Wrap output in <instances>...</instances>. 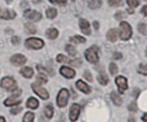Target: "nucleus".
<instances>
[{"label":"nucleus","mask_w":147,"mask_h":122,"mask_svg":"<svg viewBox=\"0 0 147 122\" xmlns=\"http://www.w3.org/2000/svg\"><path fill=\"white\" fill-rule=\"evenodd\" d=\"M138 72L142 75L147 76V64L141 63L138 66Z\"/></svg>","instance_id":"31"},{"label":"nucleus","mask_w":147,"mask_h":122,"mask_svg":"<svg viewBox=\"0 0 147 122\" xmlns=\"http://www.w3.org/2000/svg\"><path fill=\"white\" fill-rule=\"evenodd\" d=\"M138 31L144 34V35H147V23H140L138 24Z\"/></svg>","instance_id":"29"},{"label":"nucleus","mask_w":147,"mask_h":122,"mask_svg":"<svg viewBox=\"0 0 147 122\" xmlns=\"http://www.w3.org/2000/svg\"><path fill=\"white\" fill-rule=\"evenodd\" d=\"M0 86H1L2 89L7 90V91H11L12 92L13 90H15L17 89V83L15 81V79L11 77H5L1 79V82H0Z\"/></svg>","instance_id":"3"},{"label":"nucleus","mask_w":147,"mask_h":122,"mask_svg":"<svg viewBox=\"0 0 147 122\" xmlns=\"http://www.w3.org/2000/svg\"><path fill=\"white\" fill-rule=\"evenodd\" d=\"M23 110V107H19V106H15V107L11 108V114H18L21 111Z\"/></svg>","instance_id":"37"},{"label":"nucleus","mask_w":147,"mask_h":122,"mask_svg":"<svg viewBox=\"0 0 147 122\" xmlns=\"http://www.w3.org/2000/svg\"><path fill=\"white\" fill-rule=\"evenodd\" d=\"M58 34H59L58 30L56 29H54V28L48 29L46 31V36L48 39H50V40H54V39L57 38Z\"/></svg>","instance_id":"19"},{"label":"nucleus","mask_w":147,"mask_h":122,"mask_svg":"<svg viewBox=\"0 0 147 122\" xmlns=\"http://www.w3.org/2000/svg\"><path fill=\"white\" fill-rule=\"evenodd\" d=\"M56 122H61V121H56Z\"/></svg>","instance_id":"54"},{"label":"nucleus","mask_w":147,"mask_h":122,"mask_svg":"<svg viewBox=\"0 0 147 122\" xmlns=\"http://www.w3.org/2000/svg\"><path fill=\"white\" fill-rule=\"evenodd\" d=\"M60 73L67 79H72L76 77V71L68 66H61L60 69Z\"/></svg>","instance_id":"11"},{"label":"nucleus","mask_w":147,"mask_h":122,"mask_svg":"<svg viewBox=\"0 0 147 122\" xmlns=\"http://www.w3.org/2000/svg\"><path fill=\"white\" fill-rule=\"evenodd\" d=\"M21 102H22V99L16 96H11L4 101V104L5 107H12V106H18Z\"/></svg>","instance_id":"14"},{"label":"nucleus","mask_w":147,"mask_h":122,"mask_svg":"<svg viewBox=\"0 0 147 122\" xmlns=\"http://www.w3.org/2000/svg\"><path fill=\"white\" fill-rule=\"evenodd\" d=\"M49 2L53 5H66L67 0H49Z\"/></svg>","instance_id":"38"},{"label":"nucleus","mask_w":147,"mask_h":122,"mask_svg":"<svg viewBox=\"0 0 147 122\" xmlns=\"http://www.w3.org/2000/svg\"><path fill=\"white\" fill-rule=\"evenodd\" d=\"M25 46L29 49L39 50L44 46V41L39 38L31 37L25 40Z\"/></svg>","instance_id":"5"},{"label":"nucleus","mask_w":147,"mask_h":122,"mask_svg":"<svg viewBox=\"0 0 147 122\" xmlns=\"http://www.w3.org/2000/svg\"><path fill=\"white\" fill-rule=\"evenodd\" d=\"M141 119H142L144 122H147V113H145L142 116Z\"/></svg>","instance_id":"48"},{"label":"nucleus","mask_w":147,"mask_h":122,"mask_svg":"<svg viewBox=\"0 0 147 122\" xmlns=\"http://www.w3.org/2000/svg\"><path fill=\"white\" fill-rule=\"evenodd\" d=\"M145 54H146V57H147V47H146V50H145Z\"/></svg>","instance_id":"52"},{"label":"nucleus","mask_w":147,"mask_h":122,"mask_svg":"<svg viewBox=\"0 0 147 122\" xmlns=\"http://www.w3.org/2000/svg\"><path fill=\"white\" fill-rule=\"evenodd\" d=\"M26 107L30 109H36L39 107V101L35 97H30L27 100L26 102Z\"/></svg>","instance_id":"17"},{"label":"nucleus","mask_w":147,"mask_h":122,"mask_svg":"<svg viewBox=\"0 0 147 122\" xmlns=\"http://www.w3.org/2000/svg\"><path fill=\"white\" fill-rule=\"evenodd\" d=\"M20 73L24 76V78H31L34 75V71L31 67L29 66H25L24 68L21 69Z\"/></svg>","instance_id":"18"},{"label":"nucleus","mask_w":147,"mask_h":122,"mask_svg":"<svg viewBox=\"0 0 147 122\" xmlns=\"http://www.w3.org/2000/svg\"><path fill=\"white\" fill-rule=\"evenodd\" d=\"M144 1H145V2H147V0H144Z\"/></svg>","instance_id":"53"},{"label":"nucleus","mask_w":147,"mask_h":122,"mask_svg":"<svg viewBox=\"0 0 147 122\" xmlns=\"http://www.w3.org/2000/svg\"><path fill=\"white\" fill-rule=\"evenodd\" d=\"M127 5L131 7V8H135L137 6L139 5L140 1L139 0H126Z\"/></svg>","instance_id":"35"},{"label":"nucleus","mask_w":147,"mask_h":122,"mask_svg":"<svg viewBox=\"0 0 147 122\" xmlns=\"http://www.w3.org/2000/svg\"><path fill=\"white\" fill-rule=\"evenodd\" d=\"M141 12L145 16V17H147V5H144L143 8H142V10H141Z\"/></svg>","instance_id":"46"},{"label":"nucleus","mask_w":147,"mask_h":122,"mask_svg":"<svg viewBox=\"0 0 147 122\" xmlns=\"http://www.w3.org/2000/svg\"><path fill=\"white\" fill-rule=\"evenodd\" d=\"M97 80L101 85H107L108 84V82H109V78L105 73L99 74L98 77H97Z\"/></svg>","instance_id":"24"},{"label":"nucleus","mask_w":147,"mask_h":122,"mask_svg":"<svg viewBox=\"0 0 147 122\" xmlns=\"http://www.w3.org/2000/svg\"><path fill=\"white\" fill-rule=\"evenodd\" d=\"M132 34L131 25L126 22H121L119 24V37L122 40H128Z\"/></svg>","instance_id":"2"},{"label":"nucleus","mask_w":147,"mask_h":122,"mask_svg":"<svg viewBox=\"0 0 147 122\" xmlns=\"http://www.w3.org/2000/svg\"><path fill=\"white\" fill-rule=\"evenodd\" d=\"M13 1V0H5V2L8 4V5H10V4H11V2Z\"/></svg>","instance_id":"51"},{"label":"nucleus","mask_w":147,"mask_h":122,"mask_svg":"<svg viewBox=\"0 0 147 122\" xmlns=\"http://www.w3.org/2000/svg\"><path fill=\"white\" fill-rule=\"evenodd\" d=\"M79 26L81 29V31L86 34V35H90L91 34V29H90V24L86 19H80L79 21Z\"/></svg>","instance_id":"12"},{"label":"nucleus","mask_w":147,"mask_h":122,"mask_svg":"<svg viewBox=\"0 0 147 122\" xmlns=\"http://www.w3.org/2000/svg\"><path fill=\"white\" fill-rule=\"evenodd\" d=\"M115 83L118 86V89H119V91L120 94H124L125 90H126L128 89L127 79L123 76H118L115 78Z\"/></svg>","instance_id":"10"},{"label":"nucleus","mask_w":147,"mask_h":122,"mask_svg":"<svg viewBox=\"0 0 147 122\" xmlns=\"http://www.w3.org/2000/svg\"><path fill=\"white\" fill-rule=\"evenodd\" d=\"M36 79H37V83L40 84L48 83V78L46 77V75L44 73H39L36 77Z\"/></svg>","instance_id":"28"},{"label":"nucleus","mask_w":147,"mask_h":122,"mask_svg":"<svg viewBox=\"0 0 147 122\" xmlns=\"http://www.w3.org/2000/svg\"><path fill=\"white\" fill-rule=\"evenodd\" d=\"M31 88L34 91V93L38 95L41 99L42 100H47L49 98V92L47 91L46 89H44L40 84H38L37 82L36 83H33L31 84Z\"/></svg>","instance_id":"6"},{"label":"nucleus","mask_w":147,"mask_h":122,"mask_svg":"<svg viewBox=\"0 0 147 122\" xmlns=\"http://www.w3.org/2000/svg\"><path fill=\"white\" fill-rule=\"evenodd\" d=\"M21 93H22V90L17 88L15 90H13V91H12V96L19 97V96H20V95H21Z\"/></svg>","instance_id":"44"},{"label":"nucleus","mask_w":147,"mask_h":122,"mask_svg":"<svg viewBox=\"0 0 147 122\" xmlns=\"http://www.w3.org/2000/svg\"><path fill=\"white\" fill-rule=\"evenodd\" d=\"M118 35H119V31L117 29H111L107 34V38L109 41L111 42H115L118 39Z\"/></svg>","instance_id":"15"},{"label":"nucleus","mask_w":147,"mask_h":122,"mask_svg":"<svg viewBox=\"0 0 147 122\" xmlns=\"http://www.w3.org/2000/svg\"><path fill=\"white\" fill-rule=\"evenodd\" d=\"M44 114L48 119H51L54 115V107L52 106V104H48L45 107H44Z\"/></svg>","instance_id":"22"},{"label":"nucleus","mask_w":147,"mask_h":122,"mask_svg":"<svg viewBox=\"0 0 147 122\" xmlns=\"http://www.w3.org/2000/svg\"><path fill=\"white\" fill-rule=\"evenodd\" d=\"M24 30H25V33L28 34H35L36 33V29L35 25L31 23H27L24 25Z\"/></svg>","instance_id":"20"},{"label":"nucleus","mask_w":147,"mask_h":122,"mask_svg":"<svg viewBox=\"0 0 147 122\" xmlns=\"http://www.w3.org/2000/svg\"><path fill=\"white\" fill-rule=\"evenodd\" d=\"M68 99H69V91L65 88L61 89L59 91L57 97H56V103L58 107H66L68 102Z\"/></svg>","instance_id":"4"},{"label":"nucleus","mask_w":147,"mask_h":122,"mask_svg":"<svg viewBox=\"0 0 147 122\" xmlns=\"http://www.w3.org/2000/svg\"><path fill=\"white\" fill-rule=\"evenodd\" d=\"M0 122H6V120H5V117H3V116H0Z\"/></svg>","instance_id":"50"},{"label":"nucleus","mask_w":147,"mask_h":122,"mask_svg":"<svg viewBox=\"0 0 147 122\" xmlns=\"http://www.w3.org/2000/svg\"><path fill=\"white\" fill-rule=\"evenodd\" d=\"M68 64L72 66H75V67H80L82 65V61L80 58H76V59H71L69 60Z\"/></svg>","instance_id":"30"},{"label":"nucleus","mask_w":147,"mask_h":122,"mask_svg":"<svg viewBox=\"0 0 147 122\" xmlns=\"http://www.w3.org/2000/svg\"><path fill=\"white\" fill-rule=\"evenodd\" d=\"M76 88L80 90V91H82V93H84V94H89V93H91V88H90V86L88 84H86L84 81H82V80H78L76 83Z\"/></svg>","instance_id":"13"},{"label":"nucleus","mask_w":147,"mask_h":122,"mask_svg":"<svg viewBox=\"0 0 147 122\" xmlns=\"http://www.w3.org/2000/svg\"><path fill=\"white\" fill-rule=\"evenodd\" d=\"M98 51L99 48L96 46H93L89 48H88L84 54L86 59L91 64H97L99 62V56H98Z\"/></svg>","instance_id":"1"},{"label":"nucleus","mask_w":147,"mask_h":122,"mask_svg":"<svg viewBox=\"0 0 147 122\" xmlns=\"http://www.w3.org/2000/svg\"><path fill=\"white\" fill-rule=\"evenodd\" d=\"M17 14L14 11L12 10H5L1 15H0V17L1 19H4V20H11V19H14L16 17Z\"/></svg>","instance_id":"16"},{"label":"nucleus","mask_w":147,"mask_h":122,"mask_svg":"<svg viewBox=\"0 0 147 122\" xmlns=\"http://www.w3.org/2000/svg\"><path fill=\"white\" fill-rule=\"evenodd\" d=\"M83 76H84V78L88 80V81H89V82H92L93 81V77H92V74H91V72L88 71V70H86L85 72H84V73H83Z\"/></svg>","instance_id":"39"},{"label":"nucleus","mask_w":147,"mask_h":122,"mask_svg":"<svg viewBox=\"0 0 147 122\" xmlns=\"http://www.w3.org/2000/svg\"><path fill=\"white\" fill-rule=\"evenodd\" d=\"M70 40L76 42V43H85L86 42V39L81 35H76L70 39Z\"/></svg>","instance_id":"34"},{"label":"nucleus","mask_w":147,"mask_h":122,"mask_svg":"<svg viewBox=\"0 0 147 122\" xmlns=\"http://www.w3.org/2000/svg\"><path fill=\"white\" fill-rule=\"evenodd\" d=\"M11 42H12L13 45H18V44H20V42H21V39H20V37L15 35V36H13V37L11 38Z\"/></svg>","instance_id":"41"},{"label":"nucleus","mask_w":147,"mask_h":122,"mask_svg":"<svg viewBox=\"0 0 147 122\" xmlns=\"http://www.w3.org/2000/svg\"><path fill=\"white\" fill-rule=\"evenodd\" d=\"M113 59H120L122 58V53L119 52H116L113 53Z\"/></svg>","instance_id":"45"},{"label":"nucleus","mask_w":147,"mask_h":122,"mask_svg":"<svg viewBox=\"0 0 147 122\" xmlns=\"http://www.w3.org/2000/svg\"><path fill=\"white\" fill-rule=\"evenodd\" d=\"M81 113V106L77 103H73L69 109V119L72 122H76Z\"/></svg>","instance_id":"7"},{"label":"nucleus","mask_w":147,"mask_h":122,"mask_svg":"<svg viewBox=\"0 0 147 122\" xmlns=\"http://www.w3.org/2000/svg\"><path fill=\"white\" fill-rule=\"evenodd\" d=\"M56 61L58 63H66L67 61V58L63 54H58L56 57Z\"/></svg>","instance_id":"36"},{"label":"nucleus","mask_w":147,"mask_h":122,"mask_svg":"<svg viewBox=\"0 0 147 122\" xmlns=\"http://www.w3.org/2000/svg\"><path fill=\"white\" fill-rule=\"evenodd\" d=\"M24 17L28 20L33 21V22H39L42 16L40 12L33 10H27L24 11Z\"/></svg>","instance_id":"9"},{"label":"nucleus","mask_w":147,"mask_h":122,"mask_svg":"<svg viewBox=\"0 0 147 122\" xmlns=\"http://www.w3.org/2000/svg\"><path fill=\"white\" fill-rule=\"evenodd\" d=\"M65 49H66L67 52L70 56L74 57V56H76V50L75 46H73L72 45L67 44V45L66 46Z\"/></svg>","instance_id":"27"},{"label":"nucleus","mask_w":147,"mask_h":122,"mask_svg":"<svg viewBox=\"0 0 147 122\" xmlns=\"http://www.w3.org/2000/svg\"><path fill=\"white\" fill-rule=\"evenodd\" d=\"M140 94V90L138 88H134L133 90H132V96L134 98H137Z\"/></svg>","instance_id":"43"},{"label":"nucleus","mask_w":147,"mask_h":122,"mask_svg":"<svg viewBox=\"0 0 147 122\" xmlns=\"http://www.w3.org/2000/svg\"><path fill=\"white\" fill-rule=\"evenodd\" d=\"M128 109L129 111H131V112H136L137 109H138V107H137V104L135 101H132L129 106H128Z\"/></svg>","instance_id":"40"},{"label":"nucleus","mask_w":147,"mask_h":122,"mask_svg":"<svg viewBox=\"0 0 147 122\" xmlns=\"http://www.w3.org/2000/svg\"><path fill=\"white\" fill-rule=\"evenodd\" d=\"M124 17H125V13L122 12V11H119V12H117L116 15H115V18L118 19V20H121V19L124 18Z\"/></svg>","instance_id":"42"},{"label":"nucleus","mask_w":147,"mask_h":122,"mask_svg":"<svg viewBox=\"0 0 147 122\" xmlns=\"http://www.w3.org/2000/svg\"><path fill=\"white\" fill-rule=\"evenodd\" d=\"M46 16L49 19H54L57 16V11L55 8H49L46 11Z\"/></svg>","instance_id":"25"},{"label":"nucleus","mask_w":147,"mask_h":122,"mask_svg":"<svg viewBox=\"0 0 147 122\" xmlns=\"http://www.w3.org/2000/svg\"><path fill=\"white\" fill-rule=\"evenodd\" d=\"M109 72L113 76H114V75H116L118 73L119 68H118V66H117V65L115 63H111L109 65Z\"/></svg>","instance_id":"32"},{"label":"nucleus","mask_w":147,"mask_h":122,"mask_svg":"<svg viewBox=\"0 0 147 122\" xmlns=\"http://www.w3.org/2000/svg\"><path fill=\"white\" fill-rule=\"evenodd\" d=\"M93 25H94V29H99V28H100V24H99V23H98L97 21H94V23H93Z\"/></svg>","instance_id":"47"},{"label":"nucleus","mask_w":147,"mask_h":122,"mask_svg":"<svg viewBox=\"0 0 147 122\" xmlns=\"http://www.w3.org/2000/svg\"><path fill=\"white\" fill-rule=\"evenodd\" d=\"M128 122H136V119L133 116H131L129 119H128Z\"/></svg>","instance_id":"49"},{"label":"nucleus","mask_w":147,"mask_h":122,"mask_svg":"<svg viewBox=\"0 0 147 122\" xmlns=\"http://www.w3.org/2000/svg\"><path fill=\"white\" fill-rule=\"evenodd\" d=\"M107 3L112 7H118L123 5L122 0H107Z\"/></svg>","instance_id":"33"},{"label":"nucleus","mask_w":147,"mask_h":122,"mask_svg":"<svg viewBox=\"0 0 147 122\" xmlns=\"http://www.w3.org/2000/svg\"><path fill=\"white\" fill-rule=\"evenodd\" d=\"M35 119V114L32 112H27L24 118H23V122H33Z\"/></svg>","instance_id":"26"},{"label":"nucleus","mask_w":147,"mask_h":122,"mask_svg":"<svg viewBox=\"0 0 147 122\" xmlns=\"http://www.w3.org/2000/svg\"><path fill=\"white\" fill-rule=\"evenodd\" d=\"M101 5H102L101 0H90L88 2V7L92 10H96L100 8Z\"/></svg>","instance_id":"23"},{"label":"nucleus","mask_w":147,"mask_h":122,"mask_svg":"<svg viewBox=\"0 0 147 122\" xmlns=\"http://www.w3.org/2000/svg\"><path fill=\"white\" fill-rule=\"evenodd\" d=\"M111 99H112L113 102L114 103V105H116V106H120L122 104V99H121V97L115 91H113L111 93Z\"/></svg>","instance_id":"21"},{"label":"nucleus","mask_w":147,"mask_h":122,"mask_svg":"<svg viewBox=\"0 0 147 122\" xmlns=\"http://www.w3.org/2000/svg\"><path fill=\"white\" fill-rule=\"evenodd\" d=\"M10 61H11V63L15 66H22L26 63L27 58L23 54L17 53L11 58Z\"/></svg>","instance_id":"8"}]
</instances>
